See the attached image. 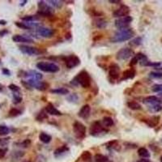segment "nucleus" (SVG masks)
<instances>
[{"mask_svg":"<svg viewBox=\"0 0 162 162\" xmlns=\"http://www.w3.org/2000/svg\"><path fill=\"white\" fill-rule=\"evenodd\" d=\"M10 141V138H0V146H6Z\"/></svg>","mask_w":162,"mask_h":162,"instance_id":"79ce46f5","label":"nucleus"},{"mask_svg":"<svg viewBox=\"0 0 162 162\" xmlns=\"http://www.w3.org/2000/svg\"><path fill=\"white\" fill-rule=\"evenodd\" d=\"M109 2H111V3H119L120 2V1H118V0H109Z\"/></svg>","mask_w":162,"mask_h":162,"instance_id":"603ef678","label":"nucleus"},{"mask_svg":"<svg viewBox=\"0 0 162 162\" xmlns=\"http://www.w3.org/2000/svg\"><path fill=\"white\" fill-rule=\"evenodd\" d=\"M95 162H108V157L101 154H97L94 156Z\"/></svg>","mask_w":162,"mask_h":162,"instance_id":"7c9ffc66","label":"nucleus"},{"mask_svg":"<svg viewBox=\"0 0 162 162\" xmlns=\"http://www.w3.org/2000/svg\"><path fill=\"white\" fill-rule=\"evenodd\" d=\"M160 97H162V93H160ZM161 102H162V100H161Z\"/></svg>","mask_w":162,"mask_h":162,"instance_id":"13d9d810","label":"nucleus"},{"mask_svg":"<svg viewBox=\"0 0 162 162\" xmlns=\"http://www.w3.org/2000/svg\"><path fill=\"white\" fill-rule=\"evenodd\" d=\"M30 144H31L30 140H29V139H25L24 141L22 142L21 144H20V145H21L22 147H24V148H28V147H29Z\"/></svg>","mask_w":162,"mask_h":162,"instance_id":"a18cd8bd","label":"nucleus"},{"mask_svg":"<svg viewBox=\"0 0 162 162\" xmlns=\"http://www.w3.org/2000/svg\"><path fill=\"white\" fill-rule=\"evenodd\" d=\"M90 134L93 136H101V134H106L107 131L104 127V126H102L101 123H100L98 121H96L94 123H92L90 127Z\"/></svg>","mask_w":162,"mask_h":162,"instance_id":"423d86ee","label":"nucleus"},{"mask_svg":"<svg viewBox=\"0 0 162 162\" xmlns=\"http://www.w3.org/2000/svg\"><path fill=\"white\" fill-rule=\"evenodd\" d=\"M7 33H8V31L6 30V29H3V30L0 31V37H3V36H5Z\"/></svg>","mask_w":162,"mask_h":162,"instance_id":"8fccbe9b","label":"nucleus"},{"mask_svg":"<svg viewBox=\"0 0 162 162\" xmlns=\"http://www.w3.org/2000/svg\"><path fill=\"white\" fill-rule=\"evenodd\" d=\"M130 13V8L127 5H122L118 9H117L115 12H113V15L114 17L117 18H122L127 16Z\"/></svg>","mask_w":162,"mask_h":162,"instance_id":"ddd939ff","label":"nucleus"},{"mask_svg":"<svg viewBox=\"0 0 162 162\" xmlns=\"http://www.w3.org/2000/svg\"><path fill=\"white\" fill-rule=\"evenodd\" d=\"M54 10L50 5L45 1L38 2V14L43 16H51L53 14Z\"/></svg>","mask_w":162,"mask_h":162,"instance_id":"39448f33","label":"nucleus"},{"mask_svg":"<svg viewBox=\"0 0 162 162\" xmlns=\"http://www.w3.org/2000/svg\"><path fill=\"white\" fill-rule=\"evenodd\" d=\"M2 73L4 75H11L10 71L9 70H7V68H3V69H2Z\"/></svg>","mask_w":162,"mask_h":162,"instance_id":"09e8293b","label":"nucleus"},{"mask_svg":"<svg viewBox=\"0 0 162 162\" xmlns=\"http://www.w3.org/2000/svg\"><path fill=\"white\" fill-rule=\"evenodd\" d=\"M16 26H17V27H19V28H23V29H29V28H28V26L26 25L24 22H23V23L16 22Z\"/></svg>","mask_w":162,"mask_h":162,"instance_id":"c03bdc74","label":"nucleus"},{"mask_svg":"<svg viewBox=\"0 0 162 162\" xmlns=\"http://www.w3.org/2000/svg\"><path fill=\"white\" fill-rule=\"evenodd\" d=\"M24 22H36L39 20V17L37 16H25L21 18Z\"/></svg>","mask_w":162,"mask_h":162,"instance_id":"c85d7f7f","label":"nucleus"},{"mask_svg":"<svg viewBox=\"0 0 162 162\" xmlns=\"http://www.w3.org/2000/svg\"><path fill=\"white\" fill-rule=\"evenodd\" d=\"M24 162H31V161H29V160H26V161H24Z\"/></svg>","mask_w":162,"mask_h":162,"instance_id":"bf43d9fd","label":"nucleus"},{"mask_svg":"<svg viewBox=\"0 0 162 162\" xmlns=\"http://www.w3.org/2000/svg\"><path fill=\"white\" fill-rule=\"evenodd\" d=\"M120 75V67L118 64L113 63V64L109 67V75L112 79H118Z\"/></svg>","mask_w":162,"mask_h":162,"instance_id":"4468645a","label":"nucleus"},{"mask_svg":"<svg viewBox=\"0 0 162 162\" xmlns=\"http://www.w3.org/2000/svg\"><path fill=\"white\" fill-rule=\"evenodd\" d=\"M45 118H47V115L44 112H41L37 117V119L38 121H42L43 119H45Z\"/></svg>","mask_w":162,"mask_h":162,"instance_id":"37998d69","label":"nucleus"},{"mask_svg":"<svg viewBox=\"0 0 162 162\" xmlns=\"http://www.w3.org/2000/svg\"><path fill=\"white\" fill-rule=\"evenodd\" d=\"M132 20H133V18L130 16L118 19L115 20L116 28H118L119 30L126 29V28H127V27L130 25V24L131 23Z\"/></svg>","mask_w":162,"mask_h":162,"instance_id":"6e6552de","label":"nucleus"},{"mask_svg":"<svg viewBox=\"0 0 162 162\" xmlns=\"http://www.w3.org/2000/svg\"><path fill=\"white\" fill-rule=\"evenodd\" d=\"M47 2H49V4L50 6H53L54 7L57 8H60L63 6V2L62 1H57V0H50Z\"/></svg>","mask_w":162,"mask_h":162,"instance_id":"72a5a7b5","label":"nucleus"},{"mask_svg":"<svg viewBox=\"0 0 162 162\" xmlns=\"http://www.w3.org/2000/svg\"><path fill=\"white\" fill-rule=\"evenodd\" d=\"M160 162H162V156H160Z\"/></svg>","mask_w":162,"mask_h":162,"instance_id":"4d7b16f0","label":"nucleus"},{"mask_svg":"<svg viewBox=\"0 0 162 162\" xmlns=\"http://www.w3.org/2000/svg\"><path fill=\"white\" fill-rule=\"evenodd\" d=\"M160 102H161V100L159 99L157 97H155V96H149V97H147L144 99V103L148 105V106L153 105L160 104Z\"/></svg>","mask_w":162,"mask_h":162,"instance_id":"f3484780","label":"nucleus"},{"mask_svg":"<svg viewBox=\"0 0 162 162\" xmlns=\"http://www.w3.org/2000/svg\"><path fill=\"white\" fill-rule=\"evenodd\" d=\"M46 109V112L47 113H49V114H50V115L60 116L63 114L59 110L56 109L55 107L53 106V105H52L51 103H49L46 106V109Z\"/></svg>","mask_w":162,"mask_h":162,"instance_id":"a211bd4d","label":"nucleus"},{"mask_svg":"<svg viewBox=\"0 0 162 162\" xmlns=\"http://www.w3.org/2000/svg\"><path fill=\"white\" fill-rule=\"evenodd\" d=\"M91 113V107L89 105H84L81 107L80 110L78 113L79 118H83V119H87L89 118Z\"/></svg>","mask_w":162,"mask_h":162,"instance_id":"2eb2a0df","label":"nucleus"},{"mask_svg":"<svg viewBox=\"0 0 162 162\" xmlns=\"http://www.w3.org/2000/svg\"><path fill=\"white\" fill-rule=\"evenodd\" d=\"M65 63H66V66H67V68L72 69V68H74V67H77V66H79L80 64V59H79L78 56L72 54V55H70L66 58Z\"/></svg>","mask_w":162,"mask_h":162,"instance_id":"9d476101","label":"nucleus"},{"mask_svg":"<svg viewBox=\"0 0 162 162\" xmlns=\"http://www.w3.org/2000/svg\"><path fill=\"white\" fill-rule=\"evenodd\" d=\"M80 158L83 161L89 162L92 160V155H91V153H89L88 151H84V152H83V153L81 154Z\"/></svg>","mask_w":162,"mask_h":162,"instance_id":"cd10ccee","label":"nucleus"},{"mask_svg":"<svg viewBox=\"0 0 162 162\" xmlns=\"http://www.w3.org/2000/svg\"><path fill=\"white\" fill-rule=\"evenodd\" d=\"M26 2H28V1H23V2H22V3H20V6H24V5H25V3Z\"/></svg>","mask_w":162,"mask_h":162,"instance_id":"5fc2aeb1","label":"nucleus"},{"mask_svg":"<svg viewBox=\"0 0 162 162\" xmlns=\"http://www.w3.org/2000/svg\"><path fill=\"white\" fill-rule=\"evenodd\" d=\"M127 107L129 109H132V110H139V109H142L141 105L139 103L136 101H129L127 102Z\"/></svg>","mask_w":162,"mask_h":162,"instance_id":"393cba45","label":"nucleus"},{"mask_svg":"<svg viewBox=\"0 0 162 162\" xmlns=\"http://www.w3.org/2000/svg\"><path fill=\"white\" fill-rule=\"evenodd\" d=\"M149 77L152 79H162V72H152L149 73Z\"/></svg>","mask_w":162,"mask_h":162,"instance_id":"c9c22d12","label":"nucleus"},{"mask_svg":"<svg viewBox=\"0 0 162 162\" xmlns=\"http://www.w3.org/2000/svg\"><path fill=\"white\" fill-rule=\"evenodd\" d=\"M152 90H153L154 93H160V92H162V84H155V85H153V88H152Z\"/></svg>","mask_w":162,"mask_h":162,"instance_id":"a19ab883","label":"nucleus"},{"mask_svg":"<svg viewBox=\"0 0 162 162\" xmlns=\"http://www.w3.org/2000/svg\"><path fill=\"white\" fill-rule=\"evenodd\" d=\"M138 63H139V60L137 59V58L135 57V56H134V57L132 58L131 63H130V66H134V65L137 64Z\"/></svg>","mask_w":162,"mask_h":162,"instance_id":"de8ad7c7","label":"nucleus"},{"mask_svg":"<svg viewBox=\"0 0 162 162\" xmlns=\"http://www.w3.org/2000/svg\"><path fill=\"white\" fill-rule=\"evenodd\" d=\"M19 48H20V50L23 53L26 54V55L35 56L38 55V54L42 53L41 50H39L37 48L29 46H24V45H23V46H20Z\"/></svg>","mask_w":162,"mask_h":162,"instance_id":"9b49d317","label":"nucleus"},{"mask_svg":"<svg viewBox=\"0 0 162 162\" xmlns=\"http://www.w3.org/2000/svg\"><path fill=\"white\" fill-rule=\"evenodd\" d=\"M21 114V111L20 109H16V108H13L9 111V116L10 117H16Z\"/></svg>","mask_w":162,"mask_h":162,"instance_id":"4c0bfd02","label":"nucleus"},{"mask_svg":"<svg viewBox=\"0 0 162 162\" xmlns=\"http://www.w3.org/2000/svg\"><path fill=\"white\" fill-rule=\"evenodd\" d=\"M137 162H152L150 160L148 159H146V158H143V159H140V160H137Z\"/></svg>","mask_w":162,"mask_h":162,"instance_id":"3c124183","label":"nucleus"},{"mask_svg":"<svg viewBox=\"0 0 162 162\" xmlns=\"http://www.w3.org/2000/svg\"><path fill=\"white\" fill-rule=\"evenodd\" d=\"M22 101V97L20 96V93H14L13 94V102L15 104H18Z\"/></svg>","mask_w":162,"mask_h":162,"instance_id":"e433bc0d","label":"nucleus"},{"mask_svg":"<svg viewBox=\"0 0 162 162\" xmlns=\"http://www.w3.org/2000/svg\"><path fill=\"white\" fill-rule=\"evenodd\" d=\"M133 54H134V51L132 50L131 49L123 48L117 53L116 58L120 61L127 60V59L131 58V56H133Z\"/></svg>","mask_w":162,"mask_h":162,"instance_id":"1a4fd4ad","label":"nucleus"},{"mask_svg":"<svg viewBox=\"0 0 162 162\" xmlns=\"http://www.w3.org/2000/svg\"><path fill=\"white\" fill-rule=\"evenodd\" d=\"M7 152V148H0V159H2L5 156Z\"/></svg>","mask_w":162,"mask_h":162,"instance_id":"49530a36","label":"nucleus"},{"mask_svg":"<svg viewBox=\"0 0 162 162\" xmlns=\"http://www.w3.org/2000/svg\"><path fill=\"white\" fill-rule=\"evenodd\" d=\"M7 24V21H5V20H0V24Z\"/></svg>","mask_w":162,"mask_h":162,"instance_id":"864d4df0","label":"nucleus"},{"mask_svg":"<svg viewBox=\"0 0 162 162\" xmlns=\"http://www.w3.org/2000/svg\"><path fill=\"white\" fill-rule=\"evenodd\" d=\"M156 69H158V70H162V67H157V68H156Z\"/></svg>","mask_w":162,"mask_h":162,"instance_id":"6e6d98bb","label":"nucleus"},{"mask_svg":"<svg viewBox=\"0 0 162 162\" xmlns=\"http://www.w3.org/2000/svg\"><path fill=\"white\" fill-rule=\"evenodd\" d=\"M148 109L151 112L153 113H157V112H160L162 109V106L160 104H156V105H150L148 106Z\"/></svg>","mask_w":162,"mask_h":162,"instance_id":"c756f323","label":"nucleus"},{"mask_svg":"<svg viewBox=\"0 0 162 162\" xmlns=\"http://www.w3.org/2000/svg\"><path fill=\"white\" fill-rule=\"evenodd\" d=\"M95 24L97 28H103L105 27H106L107 25V22L103 19H98L95 21Z\"/></svg>","mask_w":162,"mask_h":162,"instance_id":"2f4dec72","label":"nucleus"},{"mask_svg":"<svg viewBox=\"0 0 162 162\" xmlns=\"http://www.w3.org/2000/svg\"><path fill=\"white\" fill-rule=\"evenodd\" d=\"M24 77H29L30 79L41 80L42 79V75L36 71H29V72L24 73Z\"/></svg>","mask_w":162,"mask_h":162,"instance_id":"412c9836","label":"nucleus"},{"mask_svg":"<svg viewBox=\"0 0 162 162\" xmlns=\"http://www.w3.org/2000/svg\"><path fill=\"white\" fill-rule=\"evenodd\" d=\"M145 123L150 127H155L160 123V116H153L151 118L146 119Z\"/></svg>","mask_w":162,"mask_h":162,"instance_id":"6ab92c4d","label":"nucleus"},{"mask_svg":"<svg viewBox=\"0 0 162 162\" xmlns=\"http://www.w3.org/2000/svg\"><path fill=\"white\" fill-rule=\"evenodd\" d=\"M37 67L42 72H49V73H56L59 71L58 65L48 62H40L37 64Z\"/></svg>","mask_w":162,"mask_h":162,"instance_id":"7ed1b4c3","label":"nucleus"},{"mask_svg":"<svg viewBox=\"0 0 162 162\" xmlns=\"http://www.w3.org/2000/svg\"><path fill=\"white\" fill-rule=\"evenodd\" d=\"M36 32L39 36L42 37H51L54 33V31L53 29L49 28H46V27H42V26H39L38 28H36Z\"/></svg>","mask_w":162,"mask_h":162,"instance_id":"f8f14e48","label":"nucleus"},{"mask_svg":"<svg viewBox=\"0 0 162 162\" xmlns=\"http://www.w3.org/2000/svg\"><path fill=\"white\" fill-rule=\"evenodd\" d=\"M12 41L17 43H32L33 40L28 37H25L24 35H15L12 37Z\"/></svg>","mask_w":162,"mask_h":162,"instance_id":"dca6fc26","label":"nucleus"},{"mask_svg":"<svg viewBox=\"0 0 162 162\" xmlns=\"http://www.w3.org/2000/svg\"><path fill=\"white\" fill-rule=\"evenodd\" d=\"M91 77L86 71H82L72 80V84L73 85H80L81 87L86 88L90 87Z\"/></svg>","mask_w":162,"mask_h":162,"instance_id":"f257e3e1","label":"nucleus"},{"mask_svg":"<svg viewBox=\"0 0 162 162\" xmlns=\"http://www.w3.org/2000/svg\"><path fill=\"white\" fill-rule=\"evenodd\" d=\"M102 124L105 127H111L113 125V119L110 117H105L102 120Z\"/></svg>","mask_w":162,"mask_h":162,"instance_id":"a878e982","label":"nucleus"},{"mask_svg":"<svg viewBox=\"0 0 162 162\" xmlns=\"http://www.w3.org/2000/svg\"><path fill=\"white\" fill-rule=\"evenodd\" d=\"M73 131L76 139H83L86 135V127L82 123L76 121L73 125Z\"/></svg>","mask_w":162,"mask_h":162,"instance_id":"0eeeda50","label":"nucleus"},{"mask_svg":"<svg viewBox=\"0 0 162 162\" xmlns=\"http://www.w3.org/2000/svg\"><path fill=\"white\" fill-rule=\"evenodd\" d=\"M134 32L131 28H126L123 30H119L111 37V42L113 43H118V42H123L128 40L131 39L134 37Z\"/></svg>","mask_w":162,"mask_h":162,"instance_id":"f03ea898","label":"nucleus"},{"mask_svg":"<svg viewBox=\"0 0 162 162\" xmlns=\"http://www.w3.org/2000/svg\"><path fill=\"white\" fill-rule=\"evenodd\" d=\"M22 83H24V84H27V88H28V87H31V88H34L40 91H45L49 87V84L46 82L40 81L38 79H29L26 82L23 81Z\"/></svg>","mask_w":162,"mask_h":162,"instance_id":"20e7f679","label":"nucleus"},{"mask_svg":"<svg viewBox=\"0 0 162 162\" xmlns=\"http://www.w3.org/2000/svg\"><path fill=\"white\" fill-rule=\"evenodd\" d=\"M39 139L42 142L45 143V144H49L50 142L51 141L52 139V137L50 134L45 133V132H42L41 134H39Z\"/></svg>","mask_w":162,"mask_h":162,"instance_id":"b1692460","label":"nucleus"},{"mask_svg":"<svg viewBox=\"0 0 162 162\" xmlns=\"http://www.w3.org/2000/svg\"><path fill=\"white\" fill-rule=\"evenodd\" d=\"M69 150V148H67L66 145H63L60 148H57L55 151H54V156H55L56 157H59V156H62L63 155H64L65 153H67V151Z\"/></svg>","mask_w":162,"mask_h":162,"instance_id":"4be33fe9","label":"nucleus"},{"mask_svg":"<svg viewBox=\"0 0 162 162\" xmlns=\"http://www.w3.org/2000/svg\"><path fill=\"white\" fill-rule=\"evenodd\" d=\"M138 154L143 158H149L150 157V153L148 150L145 148H140L138 150Z\"/></svg>","mask_w":162,"mask_h":162,"instance_id":"bb28decb","label":"nucleus"},{"mask_svg":"<svg viewBox=\"0 0 162 162\" xmlns=\"http://www.w3.org/2000/svg\"><path fill=\"white\" fill-rule=\"evenodd\" d=\"M9 133V127H7V126H0V136H5V135H7V134H8Z\"/></svg>","mask_w":162,"mask_h":162,"instance_id":"473e14b6","label":"nucleus"},{"mask_svg":"<svg viewBox=\"0 0 162 162\" xmlns=\"http://www.w3.org/2000/svg\"><path fill=\"white\" fill-rule=\"evenodd\" d=\"M142 41H143L142 37H135V38H134V39L131 42L130 45H131V46H140V45L142 44Z\"/></svg>","mask_w":162,"mask_h":162,"instance_id":"f704fd0d","label":"nucleus"},{"mask_svg":"<svg viewBox=\"0 0 162 162\" xmlns=\"http://www.w3.org/2000/svg\"><path fill=\"white\" fill-rule=\"evenodd\" d=\"M8 88H9V89H11L13 93H20V87L16 85V84H10V85L8 86Z\"/></svg>","mask_w":162,"mask_h":162,"instance_id":"58836bf2","label":"nucleus"},{"mask_svg":"<svg viewBox=\"0 0 162 162\" xmlns=\"http://www.w3.org/2000/svg\"><path fill=\"white\" fill-rule=\"evenodd\" d=\"M78 96L75 93H73L72 95H70L69 97H67V100H68V101L70 102H76L78 101Z\"/></svg>","mask_w":162,"mask_h":162,"instance_id":"ea45409f","label":"nucleus"},{"mask_svg":"<svg viewBox=\"0 0 162 162\" xmlns=\"http://www.w3.org/2000/svg\"><path fill=\"white\" fill-rule=\"evenodd\" d=\"M135 74H136V72L134 68H130V69L127 70L125 72H123V77L121 80H127V79H133L134 76H135Z\"/></svg>","mask_w":162,"mask_h":162,"instance_id":"aec40b11","label":"nucleus"},{"mask_svg":"<svg viewBox=\"0 0 162 162\" xmlns=\"http://www.w3.org/2000/svg\"><path fill=\"white\" fill-rule=\"evenodd\" d=\"M51 93L53 94H60V95H67L69 93V90L66 88H55V89H51Z\"/></svg>","mask_w":162,"mask_h":162,"instance_id":"5701e85b","label":"nucleus"}]
</instances>
